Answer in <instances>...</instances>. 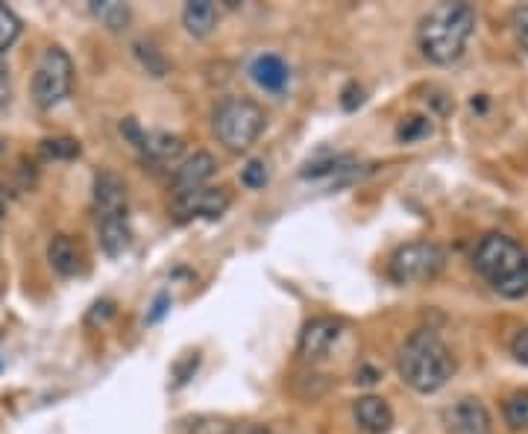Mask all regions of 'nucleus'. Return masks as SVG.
Masks as SVG:
<instances>
[{
    "mask_svg": "<svg viewBox=\"0 0 528 434\" xmlns=\"http://www.w3.org/2000/svg\"><path fill=\"white\" fill-rule=\"evenodd\" d=\"M12 100V71L9 65L0 59V106H6Z\"/></svg>",
    "mask_w": 528,
    "mask_h": 434,
    "instance_id": "nucleus-26",
    "label": "nucleus"
},
{
    "mask_svg": "<svg viewBox=\"0 0 528 434\" xmlns=\"http://www.w3.org/2000/svg\"><path fill=\"white\" fill-rule=\"evenodd\" d=\"M352 417L367 434H388L394 426V411L382 396H361L352 405Z\"/></svg>",
    "mask_w": 528,
    "mask_h": 434,
    "instance_id": "nucleus-12",
    "label": "nucleus"
},
{
    "mask_svg": "<svg viewBox=\"0 0 528 434\" xmlns=\"http://www.w3.org/2000/svg\"><path fill=\"white\" fill-rule=\"evenodd\" d=\"M361 100H364V91L355 86V83H350V86L344 88V100H341V106H344L347 112H352L355 106H361Z\"/></svg>",
    "mask_w": 528,
    "mask_h": 434,
    "instance_id": "nucleus-27",
    "label": "nucleus"
},
{
    "mask_svg": "<svg viewBox=\"0 0 528 434\" xmlns=\"http://www.w3.org/2000/svg\"><path fill=\"white\" fill-rule=\"evenodd\" d=\"M264 109L250 97H226L212 115V130L229 153L250 150L264 130Z\"/></svg>",
    "mask_w": 528,
    "mask_h": 434,
    "instance_id": "nucleus-4",
    "label": "nucleus"
},
{
    "mask_svg": "<svg viewBox=\"0 0 528 434\" xmlns=\"http://www.w3.org/2000/svg\"><path fill=\"white\" fill-rule=\"evenodd\" d=\"M97 235H100V247L106 256H121L130 247V220L127 215H112V217H97Z\"/></svg>",
    "mask_w": 528,
    "mask_h": 434,
    "instance_id": "nucleus-15",
    "label": "nucleus"
},
{
    "mask_svg": "<svg viewBox=\"0 0 528 434\" xmlns=\"http://www.w3.org/2000/svg\"><path fill=\"white\" fill-rule=\"evenodd\" d=\"M21 36V21H18V15L6 6V3H0V53H6L15 39Z\"/></svg>",
    "mask_w": 528,
    "mask_h": 434,
    "instance_id": "nucleus-20",
    "label": "nucleus"
},
{
    "mask_svg": "<svg viewBox=\"0 0 528 434\" xmlns=\"http://www.w3.org/2000/svg\"><path fill=\"white\" fill-rule=\"evenodd\" d=\"M446 267V250L435 241H408L396 247L388 261V276L396 285H426Z\"/></svg>",
    "mask_w": 528,
    "mask_h": 434,
    "instance_id": "nucleus-5",
    "label": "nucleus"
},
{
    "mask_svg": "<svg viewBox=\"0 0 528 434\" xmlns=\"http://www.w3.org/2000/svg\"><path fill=\"white\" fill-rule=\"evenodd\" d=\"M6 153V141H0V156Z\"/></svg>",
    "mask_w": 528,
    "mask_h": 434,
    "instance_id": "nucleus-31",
    "label": "nucleus"
},
{
    "mask_svg": "<svg viewBox=\"0 0 528 434\" xmlns=\"http://www.w3.org/2000/svg\"><path fill=\"white\" fill-rule=\"evenodd\" d=\"M74 88V62L62 47H47L33 74V100L39 109L59 106Z\"/></svg>",
    "mask_w": 528,
    "mask_h": 434,
    "instance_id": "nucleus-6",
    "label": "nucleus"
},
{
    "mask_svg": "<svg viewBox=\"0 0 528 434\" xmlns=\"http://www.w3.org/2000/svg\"><path fill=\"white\" fill-rule=\"evenodd\" d=\"M338 338H341V323L338 320H332V317H314V320H308L306 326H303L297 349H300L303 358L317 361V358H323L329 349L335 347Z\"/></svg>",
    "mask_w": 528,
    "mask_h": 434,
    "instance_id": "nucleus-9",
    "label": "nucleus"
},
{
    "mask_svg": "<svg viewBox=\"0 0 528 434\" xmlns=\"http://www.w3.org/2000/svg\"><path fill=\"white\" fill-rule=\"evenodd\" d=\"M218 171V162L212 153H194L188 156L185 162H179L174 168V176H171V185H174L176 194L182 191H194V188H206V182L215 176Z\"/></svg>",
    "mask_w": 528,
    "mask_h": 434,
    "instance_id": "nucleus-11",
    "label": "nucleus"
},
{
    "mask_svg": "<svg viewBox=\"0 0 528 434\" xmlns=\"http://www.w3.org/2000/svg\"><path fill=\"white\" fill-rule=\"evenodd\" d=\"M250 77H253V83L259 88H264V91H282V88L288 86V80H291V71H288V65H285L279 56L262 53V56H256L253 65H250Z\"/></svg>",
    "mask_w": 528,
    "mask_h": 434,
    "instance_id": "nucleus-14",
    "label": "nucleus"
},
{
    "mask_svg": "<svg viewBox=\"0 0 528 434\" xmlns=\"http://www.w3.org/2000/svg\"><path fill=\"white\" fill-rule=\"evenodd\" d=\"M432 132V124H429V118H423V115H411L408 121H402V127H399V141H417V138H423V135H429Z\"/></svg>",
    "mask_w": 528,
    "mask_h": 434,
    "instance_id": "nucleus-22",
    "label": "nucleus"
},
{
    "mask_svg": "<svg viewBox=\"0 0 528 434\" xmlns=\"http://www.w3.org/2000/svg\"><path fill=\"white\" fill-rule=\"evenodd\" d=\"M94 212L97 217L127 215V185L112 171H100L94 176Z\"/></svg>",
    "mask_w": 528,
    "mask_h": 434,
    "instance_id": "nucleus-10",
    "label": "nucleus"
},
{
    "mask_svg": "<svg viewBox=\"0 0 528 434\" xmlns=\"http://www.w3.org/2000/svg\"><path fill=\"white\" fill-rule=\"evenodd\" d=\"M42 150L44 156H50V159H74V156H80V144L74 138H47V141H42Z\"/></svg>",
    "mask_w": 528,
    "mask_h": 434,
    "instance_id": "nucleus-21",
    "label": "nucleus"
},
{
    "mask_svg": "<svg viewBox=\"0 0 528 434\" xmlns=\"http://www.w3.org/2000/svg\"><path fill=\"white\" fill-rule=\"evenodd\" d=\"M241 182L247 185V188H264L267 185V165H264V159H250L244 168H241Z\"/></svg>",
    "mask_w": 528,
    "mask_h": 434,
    "instance_id": "nucleus-23",
    "label": "nucleus"
},
{
    "mask_svg": "<svg viewBox=\"0 0 528 434\" xmlns=\"http://www.w3.org/2000/svg\"><path fill=\"white\" fill-rule=\"evenodd\" d=\"M476 33V9L470 3H438L417 27L420 53L435 65H452L464 56Z\"/></svg>",
    "mask_w": 528,
    "mask_h": 434,
    "instance_id": "nucleus-1",
    "label": "nucleus"
},
{
    "mask_svg": "<svg viewBox=\"0 0 528 434\" xmlns=\"http://www.w3.org/2000/svg\"><path fill=\"white\" fill-rule=\"evenodd\" d=\"M396 373L399 379L417 393H438L455 373L452 349L440 341L438 332L417 329L411 338L399 347L396 355Z\"/></svg>",
    "mask_w": 528,
    "mask_h": 434,
    "instance_id": "nucleus-3",
    "label": "nucleus"
},
{
    "mask_svg": "<svg viewBox=\"0 0 528 434\" xmlns=\"http://www.w3.org/2000/svg\"><path fill=\"white\" fill-rule=\"evenodd\" d=\"M135 147L141 150V159L150 165H171L185 150L182 138L171 135V132H141Z\"/></svg>",
    "mask_w": 528,
    "mask_h": 434,
    "instance_id": "nucleus-13",
    "label": "nucleus"
},
{
    "mask_svg": "<svg viewBox=\"0 0 528 434\" xmlns=\"http://www.w3.org/2000/svg\"><path fill=\"white\" fill-rule=\"evenodd\" d=\"M502 417L511 432H528V391L511 393L502 405Z\"/></svg>",
    "mask_w": 528,
    "mask_h": 434,
    "instance_id": "nucleus-19",
    "label": "nucleus"
},
{
    "mask_svg": "<svg viewBox=\"0 0 528 434\" xmlns=\"http://www.w3.org/2000/svg\"><path fill=\"white\" fill-rule=\"evenodd\" d=\"M88 9H91V15H94L106 30H112V33L124 30L132 18L130 6H127V3H115V0H94Z\"/></svg>",
    "mask_w": 528,
    "mask_h": 434,
    "instance_id": "nucleus-18",
    "label": "nucleus"
},
{
    "mask_svg": "<svg viewBox=\"0 0 528 434\" xmlns=\"http://www.w3.org/2000/svg\"><path fill=\"white\" fill-rule=\"evenodd\" d=\"M473 267L505 300H520L528 294V250L505 232L484 235L473 253Z\"/></svg>",
    "mask_w": 528,
    "mask_h": 434,
    "instance_id": "nucleus-2",
    "label": "nucleus"
},
{
    "mask_svg": "<svg viewBox=\"0 0 528 434\" xmlns=\"http://www.w3.org/2000/svg\"><path fill=\"white\" fill-rule=\"evenodd\" d=\"M449 434H493V417L479 396H461L443 411Z\"/></svg>",
    "mask_w": 528,
    "mask_h": 434,
    "instance_id": "nucleus-8",
    "label": "nucleus"
},
{
    "mask_svg": "<svg viewBox=\"0 0 528 434\" xmlns=\"http://www.w3.org/2000/svg\"><path fill=\"white\" fill-rule=\"evenodd\" d=\"M3 217H6V191L0 188V223H3Z\"/></svg>",
    "mask_w": 528,
    "mask_h": 434,
    "instance_id": "nucleus-30",
    "label": "nucleus"
},
{
    "mask_svg": "<svg viewBox=\"0 0 528 434\" xmlns=\"http://www.w3.org/2000/svg\"><path fill=\"white\" fill-rule=\"evenodd\" d=\"M511 355H514L520 364H526L528 367V326L526 329H520V332L511 338Z\"/></svg>",
    "mask_w": 528,
    "mask_h": 434,
    "instance_id": "nucleus-25",
    "label": "nucleus"
},
{
    "mask_svg": "<svg viewBox=\"0 0 528 434\" xmlns=\"http://www.w3.org/2000/svg\"><path fill=\"white\" fill-rule=\"evenodd\" d=\"M47 261L59 276H77L83 256L71 235H53V241L47 244Z\"/></svg>",
    "mask_w": 528,
    "mask_h": 434,
    "instance_id": "nucleus-17",
    "label": "nucleus"
},
{
    "mask_svg": "<svg viewBox=\"0 0 528 434\" xmlns=\"http://www.w3.org/2000/svg\"><path fill=\"white\" fill-rule=\"evenodd\" d=\"M182 24L194 39H206L218 27V6L212 0H191L182 9Z\"/></svg>",
    "mask_w": 528,
    "mask_h": 434,
    "instance_id": "nucleus-16",
    "label": "nucleus"
},
{
    "mask_svg": "<svg viewBox=\"0 0 528 434\" xmlns=\"http://www.w3.org/2000/svg\"><path fill=\"white\" fill-rule=\"evenodd\" d=\"M168 303H171V300H168V294H162V297L156 300V305H153V314H147V323H156V320L168 311Z\"/></svg>",
    "mask_w": 528,
    "mask_h": 434,
    "instance_id": "nucleus-28",
    "label": "nucleus"
},
{
    "mask_svg": "<svg viewBox=\"0 0 528 434\" xmlns=\"http://www.w3.org/2000/svg\"><path fill=\"white\" fill-rule=\"evenodd\" d=\"M229 434H270L267 426H259V423H244V426H235Z\"/></svg>",
    "mask_w": 528,
    "mask_h": 434,
    "instance_id": "nucleus-29",
    "label": "nucleus"
},
{
    "mask_svg": "<svg viewBox=\"0 0 528 434\" xmlns=\"http://www.w3.org/2000/svg\"><path fill=\"white\" fill-rule=\"evenodd\" d=\"M229 194L223 188H194V191H182L174 194L171 200V217L176 223H188V220H197V217H206V220H218L226 209H229Z\"/></svg>",
    "mask_w": 528,
    "mask_h": 434,
    "instance_id": "nucleus-7",
    "label": "nucleus"
},
{
    "mask_svg": "<svg viewBox=\"0 0 528 434\" xmlns=\"http://www.w3.org/2000/svg\"><path fill=\"white\" fill-rule=\"evenodd\" d=\"M511 30H514V39L528 53V6H520L514 15H511Z\"/></svg>",
    "mask_w": 528,
    "mask_h": 434,
    "instance_id": "nucleus-24",
    "label": "nucleus"
}]
</instances>
